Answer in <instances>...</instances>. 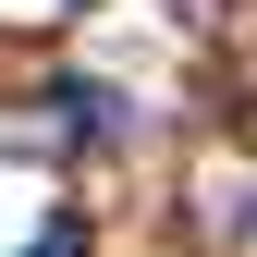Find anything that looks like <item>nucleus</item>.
Listing matches in <instances>:
<instances>
[{
    "mask_svg": "<svg viewBox=\"0 0 257 257\" xmlns=\"http://www.w3.org/2000/svg\"><path fill=\"white\" fill-rule=\"evenodd\" d=\"M37 257H86V220H49V233H37Z\"/></svg>",
    "mask_w": 257,
    "mask_h": 257,
    "instance_id": "obj_1",
    "label": "nucleus"
}]
</instances>
